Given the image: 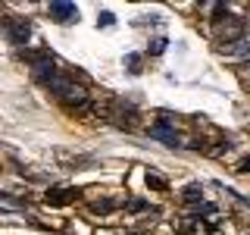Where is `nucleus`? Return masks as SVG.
Wrapping results in <instances>:
<instances>
[{"label": "nucleus", "mask_w": 250, "mask_h": 235, "mask_svg": "<svg viewBox=\"0 0 250 235\" xmlns=\"http://www.w3.org/2000/svg\"><path fill=\"white\" fill-rule=\"evenodd\" d=\"M75 198V191L72 188H57V191H50L47 194V204H69Z\"/></svg>", "instance_id": "20e7f679"}, {"label": "nucleus", "mask_w": 250, "mask_h": 235, "mask_svg": "<svg viewBox=\"0 0 250 235\" xmlns=\"http://www.w3.org/2000/svg\"><path fill=\"white\" fill-rule=\"evenodd\" d=\"M3 28H6V35H10V41L13 44H25L28 41V19H19V16H3Z\"/></svg>", "instance_id": "f257e3e1"}, {"label": "nucleus", "mask_w": 250, "mask_h": 235, "mask_svg": "<svg viewBox=\"0 0 250 235\" xmlns=\"http://www.w3.org/2000/svg\"><path fill=\"white\" fill-rule=\"evenodd\" d=\"M147 185H153V188H166V179H160V176H147Z\"/></svg>", "instance_id": "6e6552de"}, {"label": "nucleus", "mask_w": 250, "mask_h": 235, "mask_svg": "<svg viewBox=\"0 0 250 235\" xmlns=\"http://www.w3.org/2000/svg\"><path fill=\"white\" fill-rule=\"evenodd\" d=\"M150 135H153V138H160V141H169V144H178L175 132H169L166 125H153V129H150Z\"/></svg>", "instance_id": "39448f33"}, {"label": "nucleus", "mask_w": 250, "mask_h": 235, "mask_svg": "<svg viewBox=\"0 0 250 235\" xmlns=\"http://www.w3.org/2000/svg\"><path fill=\"white\" fill-rule=\"evenodd\" d=\"M138 66H141V57H135V53H131V57H128V72H131V75H138V72H141Z\"/></svg>", "instance_id": "423d86ee"}, {"label": "nucleus", "mask_w": 250, "mask_h": 235, "mask_svg": "<svg viewBox=\"0 0 250 235\" xmlns=\"http://www.w3.org/2000/svg\"><path fill=\"white\" fill-rule=\"evenodd\" d=\"M50 16L57 22H72V19H78V10L72 3H50Z\"/></svg>", "instance_id": "7ed1b4c3"}, {"label": "nucleus", "mask_w": 250, "mask_h": 235, "mask_svg": "<svg viewBox=\"0 0 250 235\" xmlns=\"http://www.w3.org/2000/svg\"><path fill=\"white\" fill-rule=\"evenodd\" d=\"M185 201H200V188H197V185H191V188L185 191Z\"/></svg>", "instance_id": "0eeeda50"}, {"label": "nucleus", "mask_w": 250, "mask_h": 235, "mask_svg": "<svg viewBox=\"0 0 250 235\" xmlns=\"http://www.w3.org/2000/svg\"><path fill=\"white\" fill-rule=\"evenodd\" d=\"M225 60H241V57H250V41L247 38H238V41H225V47H219Z\"/></svg>", "instance_id": "f03ea898"}]
</instances>
